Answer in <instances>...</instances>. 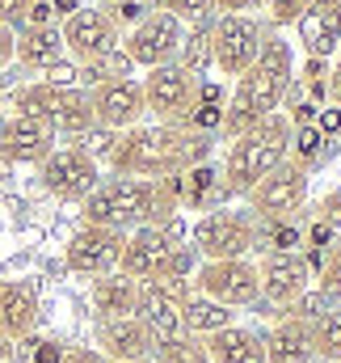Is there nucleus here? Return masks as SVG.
I'll list each match as a JSON object with an SVG mask.
<instances>
[{
	"instance_id": "nucleus-1",
	"label": "nucleus",
	"mask_w": 341,
	"mask_h": 363,
	"mask_svg": "<svg viewBox=\"0 0 341 363\" xmlns=\"http://www.w3.org/2000/svg\"><path fill=\"white\" fill-rule=\"evenodd\" d=\"M211 157V135L169 127V123H152V127H127L114 135V148L105 157V165L114 169V178H177L194 165H202Z\"/></svg>"
},
{
	"instance_id": "nucleus-2",
	"label": "nucleus",
	"mask_w": 341,
	"mask_h": 363,
	"mask_svg": "<svg viewBox=\"0 0 341 363\" xmlns=\"http://www.w3.org/2000/svg\"><path fill=\"white\" fill-rule=\"evenodd\" d=\"M181 211V174L177 178H105L81 199L85 224L135 233L144 224H165Z\"/></svg>"
},
{
	"instance_id": "nucleus-3",
	"label": "nucleus",
	"mask_w": 341,
	"mask_h": 363,
	"mask_svg": "<svg viewBox=\"0 0 341 363\" xmlns=\"http://www.w3.org/2000/svg\"><path fill=\"white\" fill-rule=\"evenodd\" d=\"M295 81V47L282 38V34H270L257 51V60L249 64L245 77H236V89L224 101V123H219V135L224 140H236L245 135L249 127H257L261 118L278 114L282 97Z\"/></svg>"
},
{
	"instance_id": "nucleus-4",
	"label": "nucleus",
	"mask_w": 341,
	"mask_h": 363,
	"mask_svg": "<svg viewBox=\"0 0 341 363\" xmlns=\"http://www.w3.org/2000/svg\"><path fill=\"white\" fill-rule=\"evenodd\" d=\"M291 118L287 114H270L245 135L228 140V161L219 174V207H228V199H245L265 174H274L287 157H291Z\"/></svg>"
},
{
	"instance_id": "nucleus-5",
	"label": "nucleus",
	"mask_w": 341,
	"mask_h": 363,
	"mask_svg": "<svg viewBox=\"0 0 341 363\" xmlns=\"http://www.w3.org/2000/svg\"><path fill=\"white\" fill-rule=\"evenodd\" d=\"M190 245L198 250L202 262H228V258H249L257 250V220L245 207H211L194 220Z\"/></svg>"
},
{
	"instance_id": "nucleus-6",
	"label": "nucleus",
	"mask_w": 341,
	"mask_h": 363,
	"mask_svg": "<svg viewBox=\"0 0 341 363\" xmlns=\"http://www.w3.org/2000/svg\"><path fill=\"white\" fill-rule=\"evenodd\" d=\"M265 38H270L265 17H253V13H215L211 60H215V68L224 77H245Z\"/></svg>"
},
{
	"instance_id": "nucleus-7",
	"label": "nucleus",
	"mask_w": 341,
	"mask_h": 363,
	"mask_svg": "<svg viewBox=\"0 0 341 363\" xmlns=\"http://www.w3.org/2000/svg\"><path fill=\"white\" fill-rule=\"evenodd\" d=\"M308 182H312V174L287 157L274 174H265V178L245 194V199H249L245 211L253 216L257 224H270V220H295V211H304V203H308Z\"/></svg>"
},
{
	"instance_id": "nucleus-8",
	"label": "nucleus",
	"mask_w": 341,
	"mask_h": 363,
	"mask_svg": "<svg viewBox=\"0 0 341 363\" xmlns=\"http://www.w3.org/2000/svg\"><path fill=\"white\" fill-rule=\"evenodd\" d=\"M181 38H185V26L173 13H156L152 9L135 30H127L122 55L131 60V68H165V64H177Z\"/></svg>"
},
{
	"instance_id": "nucleus-9",
	"label": "nucleus",
	"mask_w": 341,
	"mask_h": 363,
	"mask_svg": "<svg viewBox=\"0 0 341 363\" xmlns=\"http://www.w3.org/2000/svg\"><path fill=\"white\" fill-rule=\"evenodd\" d=\"M59 38H64V51L72 55V64H93V60H101V55L122 51V30H118L97 4L76 9V13L59 26Z\"/></svg>"
},
{
	"instance_id": "nucleus-10",
	"label": "nucleus",
	"mask_w": 341,
	"mask_h": 363,
	"mask_svg": "<svg viewBox=\"0 0 341 363\" xmlns=\"http://www.w3.org/2000/svg\"><path fill=\"white\" fill-rule=\"evenodd\" d=\"M194 291L228 304V308H249L261 296V283H257V262L249 258H228V262H202L194 271Z\"/></svg>"
},
{
	"instance_id": "nucleus-11",
	"label": "nucleus",
	"mask_w": 341,
	"mask_h": 363,
	"mask_svg": "<svg viewBox=\"0 0 341 363\" xmlns=\"http://www.w3.org/2000/svg\"><path fill=\"white\" fill-rule=\"evenodd\" d=\"M144 89V106L148 114H156V123H169V127H181L190 106H194V93H198V81L177 68V64H165V68H148V77L139 81Z\"/></svg>"
},
{
	"instance_id": "nucleus-12",
	"label": "nucleus",
	"mask_w": 341,
	"mask_h": 363,
	"mask_svg": "<svg viewBox=\"0 0 341 363\" xmlns=\"http://www.w3.org/2000/svg\"><path fill=\"white\" fill-rule=\"evenodd\" d=\"M38 178H42L47 194H55L64 203H81V199H88V190L101 182V174H97V161L88 152H81L76 144H68V148H55L38 165Z\"/></svg>"
},
{
	"instance_id": "nucleus-13",
	"label": "nucleus",
	"mask_w": 341,
	"mask_h": 363,
	"mask_svg": "<svg viewBox=\"0 0 341 363\" xmlns=\"http://www.w3.org/2000/svg\"><path fill=\"white\" fill-rule=\"evenodd\" d=\"M122 245H127V233L118 228H97V224H81L72 233V241L64 245V262L72 274H110L118 271V258H122Z\"/></svg>"
},
{
	"instance_id": "nucleus-14",
	"label": "nucleus",
	"mask_w": 341,
	"mask_h": 363,
	"mask_svg": "<svg viewBox=\"0 0 341 363\" xmlns=\"http://www.w3.org/2000/svg\"><path fill=\"white\" fill-rule=\"evenodd\" d=\"M257 283H261V300L274 308H291L308 287H312V271L304 262V254H265L257 267Z\"/></svg>"
},
{
	"instance_id": "nucleus-15",
	"label": "nucleus",
	"mask_w": 341,
	"mask_h": 363,
	"mask_svg": "<svg viewBox=\"0 0 341 363\" xmlns=\"http://www.w3.org/2000/svg\"><path fill=\"white\" fill-rule=\"evenodd\" d=\"M55 152V131L42 118L13 114L0 123V161L8 165H42Z\"/></svg>"
},
{
	"instance_id": "nucleus-16",
	"label": "nucleus",
	"mask_w": 341,
	"mask_h": 363,
	"mask_svg": "<svg viewBox=\"0 0 341 363\" xmlns=\"http://www.w3.org/2000/svg\"><path fill=\"white\" fill-rule=\"evenodd\" d=\"M88 106H93V123H97V127H110V131L139 127L144 114H148V106H144V89H139L135 77L88 89Z\"/></svg>"
},
{
	"instance_id": "nucleus-17",
	"label": "nucleus",
	"mask_w": 341,
	"mask_h": 363,
	"mask_svg": "<svg viewBox=\"0 0 341 363\" xmlns=\"http://www.w3.org/2000/svg\"><path fill=\"white\" fill-rule=\"evenodd\" d=\"M299 43L316 60H333L341 51V0H312L304 17L295 21Z\"/></svg>"
},
{
	"instance_id": "nucleus-18",
	"label": "nucleus",
	"mask_w": 341,
	"mask_h": 363,
	"mask_svg": "<svg viewBox=\"0 0 341 363\" xmlns=\"http://www.w3.org/2000/svg\"><path fill=\"white\" fill-rule=\"evenodd\" d=\"M135 317L144 321L148 338H152V359L181 338V304L169 300L165 291H156L152 283H139V300H135Z\"/></svg>"
},
{
	"instance_id": "nucleus-19",
	"label": "nucleus",
	"mask_w": 341,
	"mask_h": 363,
	"mask_svg": "<svg viewBox=\"0 0 341 363\" xmlns=\"http://www.w3.org/2000/svg\"><path fill=\"white\" fill-rule=\"evenodd\" d=\"M173 250L169 233L161 228V224H144V228H135V233H127V245H122V258H118V271L127 274V279H135V283H144V279H152L156 267L165 262V254Z\"/></svg>"
},
{
	"instance_id": "nucleus-20",
	"label": "nucleus",
	"mask_w": 341,
	"mask_h": 363,
	"mask_svg": "<svg viewBox=\"0 0 341 363\" xmlns=\"http://www.w3.org/2000/svg\"><path fill=\"white\" fill-rule=\"evenodd\" d=\"M97 351L105 359H152V338L135 313L105 317V321H97Z\"/></svg>"
},
{
	"instance_id": "nucleus-21",
	"label": "nucleus",
	"mask_w": 341,
	"mask_h": 363,
	"mask_svg": "<svg viewBox=\"0 0 341 363\" xmlns=\"http://www.w3.org/2000/svg\"><path fill=\"white\" fill-rule=\"evenodd\" d=\"M34 325H38V291H34V283H25V279L0 283V334L21 342V338L34 334Z\"/></svg>"
},
{
	"instance_id": "nucleus-22",
	"label": "nucleus",
	"mask_w": 341,
	"mask_h": 363,
	"mask_svg": "<svg viewBox=\"0 0 341 363\" xmlns=\"http://www.w3.org/2000/svg\"><path fill=\"white\" fill-rule=\"evenodd\" d=\"M13 60H21V64L34 68V72H47V68H55L59 60H68L64 38H59V26H21V30H17Z\"/></svg>"
},
{
	"instance_id": "nucleus-23",
	"label": "nucleus",
	"mask_w": 341,
	"mask_h": 363,
	"mask_svg": "<svg viewBox=\"0 0 341 363\" xmlns=\"http://www.w3.org/2000/svg\"><path fill=\"white\" fill-rule=\"evenodd\" d=\"M207 359L211 363H265V334L245 330V325H228L211 338H202Z\"/></svg>"
},
{
	"instance_id": "nucleus-24",
	"label": "nucleus",
	"mask_w": 341,
	"mask_h": 363,
	"mask_svg": "<svg viewBox=\"0 0 341 363\" xmlns=\"http://www.w3.org/2000/svg\"><path fill=\"white\" fill-rule=\"evenodd\" d=\"M312 325L295 317H278L265 334V363H312Z\"/></svg>"
},
{
	"instance_id": "nucleus-25",
	"label": "nucleus",
	"mask_w": 341,
	"mask_h": 363,
	"mask_svg": "<svg viewBox=\"0 0 341 363\" xmlns=\"http://www.w3.org/2000/svg\"><path fill=\"white\" fill-rule=\"evenodd\" d=\"M228 325H236V308H228V304H219V300H211L202 291H190L181 300V334L211 338V334H219Z\"/></svg>"
},
{
	"instance_id": "nucleus-26",
	"label": "nucleus",
	"mask_w": 341,
	"mask_h": 363,
	"mask_svg": "<svg viewBox=\"0 0 341 363\" xmlns=\"http://www.w3.org/2000/svg\"><path fill=\"white\" fill-rule=\"evenodd\" d=\"M88 300H93V308H97V321H105V317H131V313H135V300H139V283L127 279L122 271L97 274Z\"/></svg>"
},
{
	"instance_id": "nucleus-27",
	"label": "nucleus",
	"mask_w": 341,
	"mask_h": 363,
	"mask_svg": "<svg viewBox=\"0 0 341 363\" xmlns=\"http://www.w3.org/2000/svg\"><path fill=\"white\" fill-rule=\"evenodd\" d=\"M211 207H219V169L202 161L181 174V211H211Z\"/></svg>"
},
{
	"instance_id": "nucleus-28",
	"label": "nucleus",
	"mask_w": 341,
	"mask_h": 363,
	"mask_svg": "<svg viewBox=\"0 0 341 363\" xmlns=\"http://www.w3.org/2000/svg\"><path fill=\"white\" fill-rule=\"evenodd\" d=\"M211 21H198V26H185V38H181V51H177V68H185L194 81H207V72L215 68L211 60Z\"/></svg>"
},
{
	"instance_id": "nucleus-29",
	"label": "nucleus",
	"mask_w": 341,
	"mask_h": 363,
	"mask_svg": "<svg viewBox=\"0 0 341 363\" xmlns=\"http://www.w3.org/2000/svg\"><path fill=\"white\" fill-rule=\"evenodd\" d=\"M131 72H135L131 60L122 51H114V55H101L93 64H76V85L88 93V89H97V85H110V81H127Z\"/></svg>"
},
{
	"instance_id": "nucleus-30",
	"label": "nucleus",
	"mask_w": 341,
	"mask_h": 363,
	"mask_svg": "<svg viewBox=\"0 0 341 363\" xmlns=\"http://www.w3.org/2000/svg\"><path fill=\"white\" fill-rule=\"evenodd\" d=\"M312 355L325 363H341V304L325 308L312 321Z\"/></svg>"
},
{
	"instance_id": "nucleus-31",
	"label": "nucleus",
	"mask_w": 341,
	"mask_h": 363,
	"mask_svg": "<svg viewBox=\"0 0 341 363\" xmlns=\"http://www.w3.org/2000/svg\"><path fill=\"white\" fill-rule=\"evenodd\" d=\"M299 245H304V228L295 220L257 224V250H265V254H295Z\"/></svg>"
},
{
	"instance_id": "nucleus-32",
	"label": "nucleus",
	"mask_w": 341,
	"mask_h": 363,
	"mask_svg": "<svg viewBox=\"0 0 341 363\" xmlns=\"http://www.w3.org/2000/svg\"><path fill=\"white\" fill-rule=\"evenodd\" d=\"M202 267V258H198V250L185 241V245H173L169 254H165V262L156 267L152 279H177V283H194V271Z\"/></svg>"
},
{
	"instance_id": "nucleus-33",
	"label": "nucleus",
	"mask_w": 341,
	"mask_h": 363,
	"mask_svg": "<svg viewBox=\"0 0 341 363\" xmlns=\"http://www.w3.org/2000/svg\"><path fill=\"white\" fill-rule=\"evenodd\" d=\"M325 144H329V140H325L316 127H295V131H291V161L312 174V165L325 161Z\"/></svg>"
},
{
	"instance_id": "nucleus-34",
	"label": "nucleus",
	"mask_w": 341,
	"mask_h": 363,
	"mask_svg": "<svg viewBox=\"0 0 341 363\" xmlns=\"http://www.w3.org/2000/svg\"><path fill=\"white\" fill-rule=\"evenodd\" d=\"M148 9H156V13H173L181 26H198V21H211L219 9H215V0H144Z\"/></svg>"
},
{
	"instance_id": "nucleus-35",
	"label": "nucleus",
	"mask_w": 341,
	"mask_h": 363,
	"mask_svg": "<svg viewBox=\"0 0 341 363\" xmlns=\"http://www.w3.org/2000/svg\"><path fill=\"white\" fill-rule=\"evenodd\" d=\"M329 72H333V60H316V55H308L304 60V68H299V85L308 93V101H329Z\"/></svg>"
},
{
	"instance_id": "nucleus-36",
	"label": "nucleus",
	"mask_w": 341,
	"mask_h": 363,
	"mask_svg": "<svg viewBox=\"0 0 341 363\" xmlns=\"http://www.w3.org/2000/svg\"><path fill=\"white\" fill-rule=\"evenodd\" d=\"M97 9H101V13H105L114 26H118V30H135V26H139V21L152 13L144 0H101Z\"/></svg>"
},
{
	"instance_id": "nucleus-37",
	"label": "nucleus",
	"mask_w": 341,
	"mask_h": 363,
	"mask_svg": "<svg viewBox=\"0 0 341 363\" xmlns=\"http://www.w3.org/2000/svg\"><path fill=\"white\" fill-rule=\"evenodd\" d=\"M156 363H211L207 359V347H202V338H190V334H181L177 342H169Z\"/></svg>"
},
{
	"instance_id": "nucleus-38",
	"label": "nucleus",
	"mask_w": 341,
	"mask_h": 363,
	"mask_svg": "<svg viewBox=\"0 0 341 363\" xmlns=\"http://www.w3.org/2000/svg\"><path fill=\"white\" fill-rule=\"evenodd\" d=\"M261 4H265V26L282 30V26L299 21V17H304V9H308L312 0H261Z\"/></svg>"
},
{
	"instance_id": "nucleus-39",
	"label": "nucleus",
	"mask_w": 341,
	"mask_h": 363,
	"mask_svg": "<svg viewBox=\"0 0 341 363\" xmlns=\"http://www.w3.org/2000/svg\"><path fill=\"white\" fill-rule=\"evenodd\" d=\"M325 308H333V304H329V300H325V296H320L316 287H308V291H304V296H299V300H295V304H291L287 313H282V317H295V321L312 325V321H316V317H320Z\"/></svg>"
},
{
	"instance_id": "nucleus-40",
	"label": "nucleus",
	"mask_w": 341,
	"mask_h": 363,
	"mask_svg": "<svg viewBox=\"0 0 341 363\" xmlns=\"http://www.w3.org/2000/svg\"><path fill=\"white\" fill-rule=\"evenodd\" d=\"M114 135H118V131H110V127H88L76 148L88 152L93 161H105V157H110V148H114Z\"/></svg>"
},
{
	"instance_id": "nucleus-41",
	"label": "nucleus",
	"mask_w": 341,
	"mask_h": 363,
	"mask_svg": "<svg viewBox=\"0 0 341 363\" xmlns=\"http://www.w3.org/2000/svg\"><path fill=\"white\" fill-rule=\"evenodd\" d=\"M64 359V342L55 338H34L30 342V363H59Z\"/></svg>"
},
{
	"instance_id": "nucleus-42",
	"label": "nucleus",
	"mask_w": 341,
	"mask_h": 363,
	"mask_svg": "<svg viewBox=\"0 0 341 363\" xmlns=\"http://www.w3.org/2000/svg\"><path fill=\"white\" fill-rule=\"evenodd\" d=\"M21 26H59V17H55L51 0H30V9H25V21H21Z\"/></svg>"
},
{
	"instance_id": "nucleus-43",
	"label": "nucleus",
	"mask_w": 341,
	"mask_h": 363,
	"mask_svg": "<svg viewBox=\"0 0 341 363\" xmlns=\"http://www.w3.org/2000/svg\"><path fill=\"white\" fill-rule=\"evenodd\" d=\"M25 9H30V0H0V26L17 30L25 21Z\"/></svg>"
},
{
	"instance_id": "nucleus-44",
	"label": "nucleus",
	"mask_w": 341,
	"mask_h": 363,
	"mask_svg": "<svg viewBox=\"0 0 341 363\" xmlns=\"http://www.w3.org/2000/svg\"><path fill=\"white\" fill-rule=\"evenodd\" d=\"M47 85H76V64L59 60L55 68H47Z\"/></svg>"
},
{
	"instance_id": "nucleus-45",
	"label": "nucleus",
	"mask_w": 341,
	"mask_h": 363,
	"mask_svg": "<svg viewBox=\"0 0 341 363\" xmlns=\"http://www.w3.org/2000/svg\"><path fill=\"white\" fill-rule=\"evenodd\" d=\"M316 131L325 135V140H333L341 131V106H329L325 114H316Z\"/></svg>"
},
{
	"instance_id": "nucleus-46",
	"label": "nucleus",
	"mask_w": 341,
	"mask_h": 363,
	"mask_svg": "<svg viewBox=\"0 0 341 363\" xmlns=\"http://www.w3.org/2000/svg\"><path fill=\"white\" fill-rule=\"evenodd\" d=\"M59 363H105V355L97 347H64V359Z\"/></svg>"
},
{
	"instance_id": "nucleus-47",
	"label": "nucleus",
	"mask_w": 341,
	"mask_h": 363,
	"mask_svg": "<svg viewBox=\"0 0 341 363\" xmlns=\"http://www.w3.org/2000/svg\"><path fill=\"white\" fill-rule=\"evenodd\" d=\"M13 47H17V30L0 26V68H8V64H13Z\"/></svg>"
},
{
	"instance_id": "nucleus-48",
	"label": "nucleus",
	"mask_w": 341,
	"mask_h": 363,
	"mask_svg": "<svg viewBox=\"0 0 341 363\" xmlns=\"http://www.w3.org/2000/svg\"><path fill=\"white\" fill-rule=\"evenodd\" d=\"M329 101L341 106V51H337V60H333V72H329Z\"/></svg>"
},
{
	"instance_id": "nucleus-49",
	"label": "nucleus",
	"mask_w": 341,
	"mask_h": 363,
	"mask_svg": "<svg viewBox=\"0 0 341 363\" xmlns=\"http://www.w3.org/2000/svg\"><path fill=\"white\" fill-rule=\"evenodd\" d=\"M261 0H215V9L219 13H249V9H257Z\"/></svg>"
},
{
	"instance_id": "nucleus-50",
	"label": "nucleus",
	"mask_w": 341,
	"mask_h": 363,
	"mask_svg": "<svg viewBox=\"0 0 341 363\" xmlns=\"http://www.w3.org/2000/svg\"><path fill=\"white\" fill-rule=\"evenodd\" d=\"M0 363H17V342L0 334Z\"/></svg>"
},
{
	"instance_id": "nucleus-51",
	"label": "nucleus",
	"mask_w": 341,
	"mask_h": 363,
	"mask_svg": "<svg viewBox=\"0 0 341 363\" xmlns=\"http://www.w3.org/2000/svg\"><path fill=\"white\" fill-rule=\"evenodd\" d=\"M105 363H152V359H105Z\"/></svg>"
},
{
	"instance_id": "nucleus-52",
	"label": "nucleus",
	"mask_w": 341,
	"mask_h": 363,
	"mask_svg": "<svg viewBox=\"0 0 341 363\" xmlns=\"http://www.w3.org/2000/svg\"><path fill=\"white\" fill-rule=\"evenodd\" d=\"M333 250H337V254H341V237H337V245H333Z\"/></svg>"
}]
</instances>
